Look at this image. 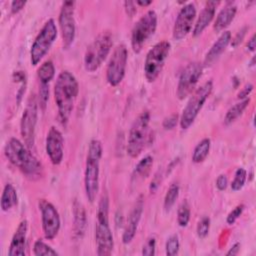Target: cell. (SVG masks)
<instances>
[{"mask_svg":"<svg viewBox=\"0 0 256 256\" xmlns=\"http://www.w3.org/2000/svg\"><path fill=\"white\" fill-rule=\"evenodd\" d=\"M38 118V103L35 95H31L27 101V105L20 121V133L25 145L31 148L34 145L35 129Z\"/></svg>","mask_w":256,"mask_h":256,"instance_id":"12","label":"cell"},{"mask_svg":"<svg viewBox=\"0 0 256 256\" xmlns=\"http://www.w3.org/2000/svg\"><path fill=\"white\" fill-rule=\"evenodd\" d=\"M247 30H248V27L245 26V27H243L242 29H240V30L237 32L236 36H235L234 39L232 40V46L235 47V46H237L238 44H240V43L242 42V40H243V38H244V36H245Z\"/></svg>","mask_w":256,"mask_h":256,"instance_id":"41","label":"cell"},{"mask_svg":"<svg viewBox=\"0 0 256 256\" xmlns=\"http://www.w3.org/2000/svg\"><path fill=\"white\" fill-rule=\"evenodd\" d=\"M74 1H65L62 3L58 22L61 30L62 36V44L63 48H69L74 39L76 33V25H75V17H74Z\"/></svg>","mask_w":256,"mask_h":256,"instance_id":"13","label":"cell"},{"mask_svg":"<svg viewBox=\"0 0 256 256\" xmlns=\"http://www.w3.org/2000/svg\"><path fill=\"white\" fill-rule=\"evenodd\" d=\"M152 166H153V158L150 155L143 157L135 166V169L132 174V181L138 182L140 180L145 179L149 175Z\"/></svg>","mask_w":256,"mask_h":256,"instance_id":"25","label":"cell"},{"mask_svg":"<svg viewBox=\"0 0 256 256\" xmlns=\"http://www.w3.org/2000/svg\"><path fill=\"white\" fill-rule=\"evenodd\" d=\"M218 4V1H208L205 3V6L201 10L192 31L194 37L200 35L204 31V29L210 24V22L214 18L216 7Z\"/></svg>","mask_w":256,"mask_h":256,"instance_id":"21","label":"cell"},{"mask_svg":"<svg viewBox=\"0 0 256 256\" xmlns=\"http://www.w3.org/2000/svg\"><path fill=\"white\" fill-rule=\"evenodd\" d=\"M203 65L201 62L193 61L189 63L181 72L178 86H177V96L179 99H184L189 96L194 90L199 78L202 75Z\"/></svg>","mask_w":256,"mask_h":256,"instance_id":"15","label":"cell"},{"mask_svg":"<svg viewBox=\"0 0 256 256\" xmlns=\"http://www.w3.org/2000/svg\"><path fill=\"white\" fill-rule=\"evenodd\" d=\"M244 208H245V206L243 204H239L232 211H230L229 214L227 215V218H226L227 224H229V225L234 224L236 222V220L241 216Z\"/></svg>","mask_w":256,"mask_h":256,"instance_id":"36","label":"cell"},{"mask_svg":"<svg viewBox=\"0 0 256 256\" xmlns=\"http://www.w3.org/2000/svg\"><path fill=\"white\" fill-rule=\"evenodd\" d=\"M213 89V82L211 80L205 82L198 87L192 96L189 98L185 108L182 111V115L179 119L180 127L183 130L188 129L196 119L200 110L202 109L207 98L210 96Z\"/></svg>","mask_w":256,"mask_h":256,"instance_id":"7","label":"cell"},{"mask_svg":"<svg viewBox=\"0 0 256 256\" xmlns=\"http://www.w3.org/2000/svg\"><path fill=\"white\" fill-rule=\"evenodd\" d=\"M46 153L54 165H59L63 160L64 155V139L62 133L55 126H51L45 142Z\"/></svg>","mask_w":256,"mask_h":256,"instance_id":"17","label":"cell"},{"mask_svg":"<svg viewBox=\"0 0 256 256\" xmlns=\"http://www.w3.org/2000/svg\"><path fill=\"white\" fill-rule=\"evenodd\" d=\"M209 230H210V218L208 216H204L200 219V221L197 224L196 232L198 237L201 239H204L208 235Z\"/></svg>","mask_w":256,"mask_h":256,"instance_id":"34","label":"cell"},{"mask_svg":"<svg viewBox=\"0 0 256 256\" xmlns=\"http://www.w3.org/2000/svg\"><path fill=\"white\" fill-rule=\"evenodd\" d=\"M179 120V116L177 114H172L168 117H166L164 120H163V127L167 130H171L173 129L176 125H177V122Z\"/></svg>","mask_w":256,"mask_h":256,"instance_id":"38","label":"cell"},{"mask_svg":"<svg viewBox=\"0 0 256 256\" xmlns=\"http://www.w3.org/2000/svg\"><path fill=\"white\" fill-rule=\"evenodd\" d=\"M78 93L79 84L76 77L67 70L60 72L54 85V99L62 126H66L69 122Z\"/></svg>","mask_w":256,"mask_h":256,"instance_id":"1","label":"cell"},{"mask_svg":"<svg viewBox=\"0 0 256 256\" xmlns=\"http://www.w3.org/2000/svg\"><path fill=\"white\" fill-rule=\"evenodd\" d=\"M103 153L102 143L98 139H92L89 143L85 173H84V187L87 199L93 203L99 192V174H100V160Z\"/></svg>","mask_w":256,"mask_h":256,"instance_id":"3","label":"cell"},{"mask_svg":"<svg viewBox=\"0 0 256 256\" xmlns=\"http://www.w3.org/2000/svg\"><path fill=\"white\" fill-rule=\"evenodd\" d=\"M179 196V185L177 183H172L164 197V209L165 211H169L173 205L175 204L177 198Z\"/></svg>","mask_w":256,"mask_h":256,"instance_id":"29","label":"cell"},{"mask_svg":"<svg viewBox=\"0 0 256 256\" xmlns=\"http://www.w3.org/2000/svg\"><path fill=\"white\" fill-rule=\"evenodd\" d=\"M230 41H231V32L228 30L222 32V34L218 37V39L214 42V44L211 46V48L207 52L204 59V63L206 65L213 63L225 51Z\"/></svg>","mask_w":256,"mask_h":256,"instance_id":"22","label":"cell"},{"mask_svg":"<svg viewBox=\"0 0 256 256\" xmlns=\"http://www.w3.org/2000/svg\"><path fill=\"white\" fill-rule=\"evenodd\" d=\"M4 154L27 177L34 179L42 174L41 163L19 139L15 137L10 138L4 147Z\"/></svg>","mask_w":256,"mask_h":256,"instance_id":"2","label":"cell"},{"mask_svg":"<svg viewBox=\"0 0 256 256\" xmlns=\"http://www.w3.org/2000/svg\"><path fill=\"white\" fill-rule=\"evenodd\" d=\"M190 220V207L186 200H184L177 210V222L179 226L186 227Z\"/></svg>","mask_w":256,"mask_h":256,"instance_id":"31","label":"cell"},{"mask_svg":"<svg viewBox=\"0 0 256 256\" xmlns=\"http://www.w3.org/2000/svg\"><path fill=\"white\" fill-rule=\"evenodd\" d=\"M124 7L127 15L132 17L136 13V7H135V2L133 1H125L124 2Z\"/></svg>","mask_w":256,"mask_h":256,"instance_id":"43","label":"cell"},{"mask_svg":"<svg viewBox=\"0 0 256 256\" xmlns=\"http://www.w3.org/2000/svg\"><path fill=\"white\" fill-rule=\"evenodd\" d=\"M171 44L167 40L156 43L147 53L144 62V75L149 82L157 79L169 56Z\"/></svg>","mask_w":256,"mask_h":256,"instance_id":"9","label":"cell"},{"mask_svg":"<svg viewBox=\"0 0 256 256\" xmlns=\"http://www.w3.org/2000/svg\"><path fill=\"white\" fill-rule=\"evenodd\" d=\"M55 75V67L51 60H46L43 62L37 70V76L40 84L49 85V82L53 79Z\"/></svg>","mask_w":256,"mask_h":256,"instance_id":"27","label":"cell"},{"mask_svg":"<svg viewBox=\"0 0 256 256\" xmlns=\"http://www.w3.org/2000/svg\"><path fill=\"white\" fill-rule=\"evenodd\" d=\"M210 143L209 138H204L196 145L192 154V161L194 163H200L205 160L210 150Z\"/></svg>","mask_w":256,"mask_h":256,"instance_id":"28","label":"cell"},{"mask_svg":"<svg viewBox=\"0 0 256 256\" xmlns=\"http://www.w3.org/2000/svg\"><path fill=\"white\" fill-rule=\"evenodd\" d=\"M113 45V36L110 31L100 32L88 45L84 54V67L88 72L96 71L109 55Z\"/></svg>","mask_w":256,"mask_h":256,"instance_id":"5","label":"cell"},{"mask_svg":"<svg viewBox=\"0 0 256 256\" xmlns=\"http://www.w3.org/2000/svg\"><path fill=\"white\" fill-rule=\"evenodd\" d=\"M255 47H256V40H255V34H253V35L251 36V38L248 40L247 48H248L250 51H254V50H255Z\"/></svg>","mask_w":256,"mask_h":256,"instance_id":"46","label":"cell"},{"mask_svg":"<svg viewBox=\"0 0 256 256\" xmlns=\"http://www.w3.org/2000/svg\"><path fill=\"white\" fill-rule=\"evenodd\" d=\"M128 52L124 44H119L115 47L110 56L106 68V79L111 86L119 85L124 76L127 65Z\"/></svg>","mask_w":256,"mask_h":256,"instance_id":"11","label":"cell"},{"mask_svg":"<svg viewBox=\"0 0 256 256\" xmlns=\"http://www.w3.org/2000/svg\"><path fill=\"white\" fill-rule=\"evenodd\" d=\"M18 203V196H17V191L14 188V186L10 183H7L4 188L3 192L1 195V201H0V206L1 210L6 212L16 206Z\"/></svg>","mask_w":256,"mask_h":256,"instance_id":"24","label":"cell"},{"mask_svg":"<svg viewBox=\"0 0 256 256\" xmlns=\"http://www.w3.org/2000/svg\"><path fill=\"white\" fill-rule=\"evenodd\" d=\"M26 4V1L23 0H14L11 2V12L12 13H17L19 12Z\"/></svg>","mask_w":256,"mask_h":256,"instance_id":"42","label":"cell"},{"mask_svg":"<svg viewBox=\"0 0 256 256\" xmlns=\"http://www.w3.org/2000/svg\"><path fill=\"white\" fill-rule=\"evenodd\" d=\"M236 12H237V7L232 3H229L224 8H222L214 21L213 29L215 30V32H221L226 27H228L229 24L234 19Z\"/></svg>","mask_w":256,"mask_h":256,"instance_id":"23","label":"cell"},{"mask_svg":"<svg viewBox=\"0 0 256 256\" xmlns=\"http://www.w3.org/2000/svg\"><path fill=\"white\" fill-rule=\"evenodd\" d=\"M156 249V239L151 236L147 239L145 244L142 247V255L144 256H154Z\"/></svg>","mask_w":256,"mask_h":256,"instance_id":"35","label":"cell"},{"mask_svg":"<svg viewBox=\"0 0 256 256\" xmlns=\"http://www.w3.org/2000/svg\"><path fill=\"white\" fill-rule=\"evenodd\" d=\"M253 84H251V83H247V84H245V86L240 90V92L238 93V98L239 99H246V98H248V96H249V94L252 92V90H253Z\"/></svg>","mask_w":256,"mask_h":256,"instance_id":"40","label":"cell"},{"mask_svg":"<svg viewBox=\"0 0 256 256\" xmlns=\"http://www.w3.org/2000/svg\"><path fill=\"white\" fill-rule=\"evenodd\" d=\"M39 210L41 212L42 230L44 237L47 240L54 239L60 229V216L55 206L45 199H40L38 202Z\"/></svg>","mask_w":256,"mask_h":256,"instance_id":"14","label":"cell"},{"mask_svg":"<svg viewBox=\"0 0 256 256\" xmlns=\"http://www.w3.org/2000/svg\"><path fill=\"white\" fill-rule=\"evenodd\" d=\"M149 124H150V113L148 111L141 112L131 125L128 140H127V154L131 158H136L140 155L144 149L148 134H149Z\"/></svg>","mask_w":256,"mask_h":256,"instance_id":"6","label":"cell"},{"mask_svg":"<svg viewBox=\"0 0 256 256\" xmlns=\"http://www.w3.org/2000/svg\"><path fill=\"white\" fill-rule=\"evenodd\" d=\"M196 18V8L193 3L185 4L179 11L174 26L173 38L181 40L185 38L192 30L194 20Z\"/></svg>","mask_w":256,"mask_h":256,"instance_id":"16","label":"cell"},{"mask_svg":"<svg viewBox=\"0 0 256 256\" xmlns=\"http://www.w3.org/2000/svg\"><path fill=\"white\" fill-rule=\"evenodd\" d=\"M72 214H73V236L75 239H81L86 231L87 217L86 211L81 202L74 199L72 204Z\"/></svg>","mask_w":256,"mask_h":256,"instance_id":"20","label":"cell"},{"mask_svg":"<svg viewBox=\"0 0 256 256\" xmlns=\"http://www.w3.org/2000/svg\"><path fill=\"white\" fill-rule=\"evenodd\" d=\"M27 231H28V221L26 219H24L19 223V225L11 239V243H10L9 250H8L9 256L25 255Z\"/></svg>","mask_w":256,"mask_h":256,"instance_id":"19","label":"cell"},{"mask_svg":"<svg viewBox=\"0 0 256 256\" xmlns=\"http://www.w3.org/2000/svg\"><path fill=\"white\" fill-rule=\"evenodd\" d=\"M136 4H138V5H140V6H148V5H150L151 3H152V1L151 0H148V1H142V0H137L136 2H135Z\"/></svg>","mask_w":256,"mask_h":256,"instance_id":"47","label":"cell"},{"mask_svg":"<svg viewBox=\"0 0 256 256\" xmlns=\"http://www.w3.org/2000/svg\"><path fill=\"white\" fill-rule=\"evenodd\" d=\"M161 175H159L158 173L155 175V177L153 178V180H152V182H151V185H150V191L151 192H154L157 188H158V186L160 185V183H161Z\"/></svg>","mask_w":256,"mask_h":256,"instance_id":"44","label":"cell"},{"mask_svg":"<svg viewBox=\"0 0 256 256\" xmlns=\"http://www.w3.org/2000/svg\"><path fill=\"white\" fill-rule=\"evenodd\" d=\"M95 242L97 255L108 256L112 253L114 240L109 225V198L107 193L102 194L98 204L95 226Z\"/></svg>","mask_w":256,"mask_h":256,"instance_id":"4","label":"cell"},{"mask_svg":"<svg viewBox=\"0 0 256 256\" xmlns=\"http://www.w3.org/2000/svg\"><path fill=\"white\" fill-rule=\"evenodd\" d=\"M254 60H255V56L252 57V60H251V62H250V66H253V65H254Z\"/></svg>","mask_w":256,"mask_h":256,"instance_id":"48","label":"cell"},{"mask_svg":"<svg viewBox=\"0 0 256 256\" xmlns=\"http://www.w3.org/2000/svg\"><path fill=\"white\" fill-rule=\"evenodd\" d=\"M157 28V14L148 10L134 24L131 31V46L135 53H139L146 41L155 33Z\"/></svg>","mask_w":256,"mask_h":256,"instance_id":"10","label":"cell"},{"mask_svg":"<svg viewBox=\"0 0 256 256\" xmlns=\"http://www.w3.org/2000/svg\"><path fill=\"white\" fill-rule=\"evenodd\" d=\"M33 253L36 256H52V255H58V252L54 250L51 246L46 244L43 240L38 239L35 241L33 246Z\"/></svg>","mask_w":256,"mask_h":256,"instance_id":"30","label":"cell"},{"mask_svg":"<svg viewBox=\"0 0 256 256\" xmlns=\"http://www.w3.org/2000/svg\"><path fill=\"white\" fill-rule=\"evenodd\" d=\"M57 34L55 21L52 18L48 19L37 34L30 49V61L33 66H36L48 53L57 38Z\"/></svg>","mask_w":256,"mask_h":256,"instance_id":"8","label":"cell"},{"mask_svg":"<svg viewBox=\"0 0 256 256\" xmlns=\"http://www.w3.org/2000/svg\"><path fill=\"white\" fill-rule=\"evenodd\" d=\"M227 186H228L227 176L225 174H220L216 179V187L218 188V190L223 191L227 188Z\"/></svg>","mask_w":256,"mask_h":256,"instance_id":"39","label":"cell"},{"mask_svg":"<svg viewBox=\"0 0 256 256\" xmlns=\"http://www.w3.org/2000/svg\"><path fill=\"white\" fill-rule=\"evenodd\" d=\"M240 247H241V245H240V243H235L230 249H229V251L226 253V255L227 256H234V255H237L238 253H239V251H240Z\"/></svg>","mask_w":256,"mask_h":256,"instance_id":"45","label":"cell"},{"mask_svg":"<svg viewBox=\"0 0 256 256\" xmlns=\"http://www.w3.org/2000/svg\"><path fill=\"white\" fill-rule=\"evenodd\" d=\"M179 238L177 235H172L170 236L167 241H166V245H165V249H166V255L168 256H174L178 253L179 251Z\"/></svg>","mask_w":256,"mask_h":256,"instance_id":"33","label":"cell"},{"mask_svg":"<svg viewBox=\"0 0 256 256\" xmlns=\"http://www.w3.org/2000/svg\"><path fill=\"white\" fill-rule=\"evenodd\" d=\"M246 178H247V172L244 168H238L235 172L234 178L231 182V189L233 191H239L242 189V187L244 186L245 182H246Z\"/></svg>","mask_w":256,"mask_h":256,"instance_id":"32","label":"cell"},{"mask_svg":"<svg viewBox=\"0 0 256 256\" xmlns=\"http://www.w3.org/2000/svg\"><path fill=\"white\" fill-rule=\"evenodd\" d=\"M143 208H144V200L142 196H139L127 218L125 229L122 235V242L124 244H129L133 240L136 234L139 222L142 217Z\"/></svg>","mask_w":256,"mask_h":256,"instance_id":"18","label":"cell"},{"mask_svg":"<svg viewBox=\"0 0 256 256\" xmlns=\"http://www.w3.org/2000/svg\"><path fill=\"white\" fill-rule=\"evenodd\" d=\"M49 98V85L46 84H40V88H39V103L40 106L44 109L47 101Z\"/></svg>","mask_w":256,"mask_h":256,"instance_id":"37","label":"cell"},{"mask_svg":"<svg viewBox=\"0 0 256 256\" xmlns=\"http://www.w3.org/2000/svg\"><path fill=\"white\" fill-rule=\"evenodd\" d=\"M249 102H250V99L249 98H246V99H243L242 101L236 103L235 105H233L232 107H230L228 109V111L226 112L225 114V117H224V124L226 125H229L231 124L232 122H234L239 116L242 115V113L244 112V110L247 108V106L249 105Z\"/></svg>","mask_w":256,"mask_h":256,"instance_id":"26","label":"cell"}]
</instances>
